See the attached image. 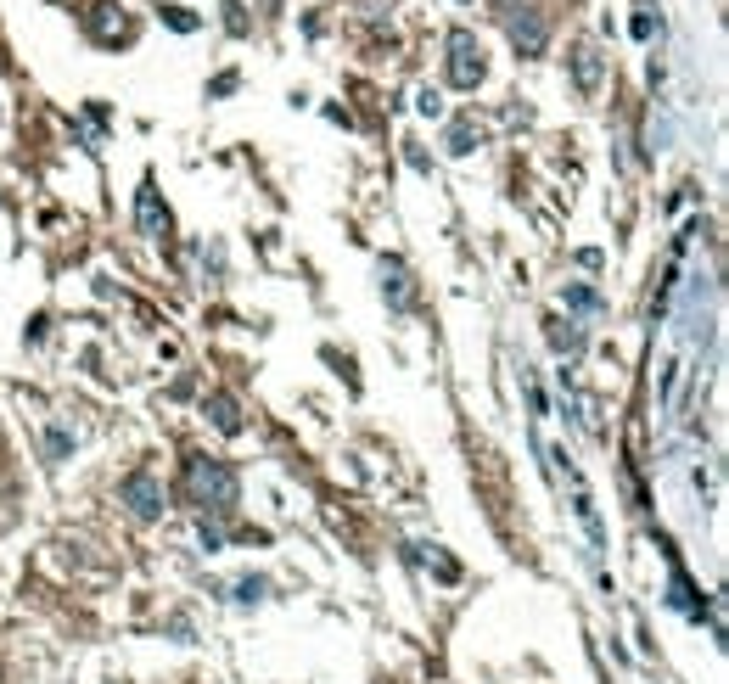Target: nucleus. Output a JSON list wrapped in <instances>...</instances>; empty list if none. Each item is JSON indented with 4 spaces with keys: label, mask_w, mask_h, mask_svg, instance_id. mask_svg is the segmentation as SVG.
<instances>
[{
    "label": "nucleus",
    "mask_w": 729,
    "mask_h": 684,
    "mask_svg": "<svg viewBox=\"0 0 729 684\" xmlns=\"http://www.w3.org/2000/svg\"><path fill=\"white\" fill-rule=\"evenodd\" d=\"M135 219H141V236H169V208L152 186H141V197H135Z\"/></svg>",
    "instance_id": "39448f33"
},
{
    "label": "nucleus",
    "mask_w": 729,
    "mask_h": 684,
    "mask_svg": "<svg viewBox=\"0 0 729 684\" xmlns=\"http://www.w3.org/2000/svg\"><path fill=\"white\" fill-rule=\"evenodd\" d=\"M169 23H174L180 34H191V29H197V17H191V12H180V6H169Z\"/></svg>",
    "instance_id": "2eb2a0df"
},
{
    "label": "nucleus",
    "mask_w": 729,
    "mask_h": 684,
    "mask_svg": "<svg viewBox=\"0 0 729 684\" xmlns=\"http://www.w3.org/2000/svg\"><path fill=\"white\" fill-rule=\"evenodd\" d=\"M45 443H51V455H68V449H73V438H68V432H62V427H51V438H45Z\"/></svg>",
    "instance_id": "4468645a"
},
{
    "label": "nucleus",
    "mask_w": 729,
    "mask_h": 684,
    "mask_svg": "<svg viewBox=\"0 0 729 684\" xmlns=\"http://www.w3.org/2000/svg\"><path fill=\"white\" fill-rule=\"evenodd\" d=\"M118 499H124L129 505V516H135V522H158L163 516V505H169V494H163V477L158 471H129L124 483H118Z\"/></svg>",
    "instance_id": "f03ea898"
},
{
    "label": "nucleus",
    "mask_w": 729,
    "mask_h": 684,
    "mask_svg": "<svg viewBox=\"0 0 729 684\" xmlns=\"http://www.w3.org/2000/svg\"><path fill=\"white\" fill-rule=\"evenodd\" d=\"M472 146H477V129L472 124H455V129H449V152H455V157H466Z\"/></svg>",
    "instance_id": "9d476101"
},
{
    "label": "nucleus",
    "mask_w": 729,
    "mask_h": 684,
    "mask_svg": "<svg viewBox=\"0 0 729 684\" xmlns=\"http://www.w3.org/2000/svg\"><path fill=\"white\" fill-rule=\"evenodd\" d=\"M264 595H270L264 578H242V584H236V600H242V606H253V600H264Z\"/></svg>",
    "instance_id": "9b49d317"
},
{
    "label": "nucleus",
    "mask_w": 729,
    "mask_h": 684,
    "mask_svg": "<svg viewBox=\"0 0 729 684\" xmlns=\"http://www.w3.org/2000/svg\"><path fill=\"white\" fill-rule=\"evenodd\" d=\"M567 309H601V298H595L589 286H572V292H567Z\"/></svg>",
    "instance_id": "f8f14e48"
},
{
    "label": "nucleus",
    "mask_w": 729,
    "mask_h": 684,
    "mask_svg": "<svg viewBox=\"0 0 729 684\" xmlns=\"http://www.w3.org/2000/svg\"><path fill=\"white\" fill-rule=\"evenodd\" d=\"M202 550H225V533L208 528V522H202Z\"/></svg>",
    "instance_id": "dca6fc26"
},
{
    "label": "nucleus",
    "mask_w": 729,
    "mask_h": 684,
    "mask_svg": "<svg viewBox=\"0 0 729 684\" xmlns=\"http://www.w3.org/2000/svg\"><path fill=\"white\" fill-rule=\"evenodd\" d=\"M483 73H488L483 45H477L466 29H455V34H449V85H455V90H477V85H483Z\"/></svg>",
    "instance_id": "7ed1b4c3"
},
{
    "label": "nucleus",
    "mask_w": 729,
    "mask_h": 684,
    "mask_svg": "<svg viewBox=\"0 0 729 684\" xmlns=\"http://www.w3.org/2000/svg\"><path fill=\"white\" fill-rule=\"evenodd\" d=\"M382 292L393 298V309H410V298H415L410 270H404V264H382Z\"/></svg>",
    "instance_id": "0eeeda50"
},
{
    "label": "nucleus",
    "mask_w": 729,
    "mask_h": 684,
    "mask_svg": "<svg viewBox=\"0 0 729 684\" xmlns=\"http://www.w3.org/2000/svg\"><path fill=\"white\" fill-rule=\"evenodd\" d=\"M186 494H191V505H202V511H230V505H236V471H230L225 460H191Z\"/></svg>",
    "instance_id": "f257e3e1"
},
{
    "label": "nucleus",
    "mask_w": 729,
    "mask_h": 684,
    "mask_svg": "<svg viewBox=\"0 0 729 684\" xmlns=\"http://www.w3.org/2000/svg\"><path fill=\"white\" fill-rule=\"evenodd\" d=\"M208 415H214L219 432H242V410H236V399H230V393H214V399H208Z\"/></svg>",
    "instance_id": "1a4fd4ad"
},
{
    "label": "nucleus",
    "mask_w": 729,
    "mask_h": 684,
    "mask_svg": "<svg viewBox=\"0 0 729 684\" xmlns=\"http://www.w3.org/2000/svg\"><path fill=\"white\" fill-rule=\"evenodd\" d=\"M572 79H578L584 96L601 90V51H595V45H578V51H572Z\"/></svg>",
    "instance_id": "423d86ee"
},
{
    "label": "nucleus",
    "mask_w": 729,
    "mask_h": 684,
    "mask_svg": "<svg viewBox=\"0 0 729 684\" xmlns=\"http://www.w3.org/2000/svg\"><path fill=\"white\" fill-rule=\"evenodd\" d=\"M90 34H96V40H118V34H124V12H118L113 0H101L96 12H90Z\"/></svg>",
    "instance_id": "6e6552de"
},
{
    "label": "nucleus",
    "mask_w": 729,
    "mask_h": 684,
    "mask_svg": "<svg viewBox=\"0 0 729 684\" xmlns=\"http://www.w3.org/2000/svg\"><path fill=\"white\" fill-rule=\"evenodd\" d=\"M550 342L556 348H578V331H561V320H550Z\"/></svg>",
    "instance_id": "ddd939ff"
},
{
    "label": "nucleus",
    "mask_w": 729,
    "mask_h": 684,
    "mask_svg": "<svg viewBox=\"0 0 729 684\" xmlns=\"http://www.w3.org/2000/svg\"><path fill=\"white\" fill-rule=\"evenodd\" d=\"M511 40H516V51H522V57H539L544 40H550V29H544V17H539V12H522V17L511 23Z\"/></svg>",
    "instance_id": "20e7f679"
}]
</instances>
